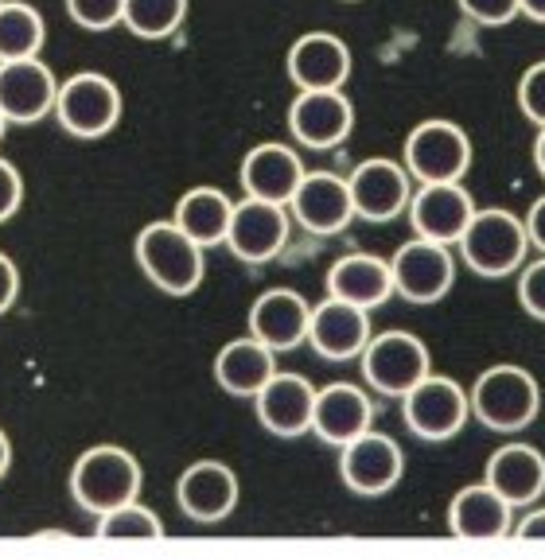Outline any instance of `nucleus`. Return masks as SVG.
Listing matches in <instances>:
<instances>
[{"mask_svg": "<svg viewBox=\"0 0 545 560\" xmlns=\"http://www.w3.org/2000/svg\"><path fill=\"white\" fill-rule=\"evenodd\" d=\"M137 269L164 296H192L207 277V249L172 219L149 222L132 242Z\"/></svg>", "mask_w": 545, "mask_h": 560, "instance_id": "1", "label": "nucleus"}, {"mask_svg": "<svg viewBox=\"0 0 545 560\" xmlns=\"http://www.w3.org/2000/svg\"><path fill=\"white\" fill-rule=\"evenodd\" d=\"M71 499L90 517H102L109 510L137 502L144 490L141 459L117 444H94L74 459L71 467Z\"/></svg>", "mask_w": 545, "mask_h": 560, "instance_id": "2", "label": "nucleus"}, {"mask_svg": "<svg viewBox=\"0 0 545 560\" xmlns=\"http://www.w3.org/2000/svg\"><path fill=\"white\" fill-rule=\"evenodd\" d=\"M472 417L499 436H519L542 412V385L526 366L495 362L472 382Z\"/></svg>", "mask_w": 545, "mask_h": 560, "instance_id": "3", "label": "nucleus"}, {"mask_svg": "<svg viewBox=\"0 0 545 560\" xmlns=\"http://www.w3.org/2000/svg\"><path fill=\"white\" fill-rule=\"evenodd\" d=\"M456 249L467 261V269L479 272V277L487 280L514 277L530 261L526 222H522V214H514L507 207H479L475 219L467 222Z\"/></svg>", "mask_w": 545, "mask_h": 560, "instance_id": "4", "label": "nucleus"}, {"mask_svg": "<svg viewBox=\"0 0 545 560\" xmlns=\"http://www.w3.org/2000/svg\"><path fill=\"white\" fill-rule=\"evenodd\" d=\"M402 164L409 167L414 184H464L472 172V137L449 117H429L409 129Z\"/></svg>", "mask_w": 545, "mask_h": 560, "instance_id": "5", "label": "nucleus"}, {"mask_svg": "<svg viewBox=\"0 0 545 560\" xmlns=\"http://www.w3.org/2000/svg\"><path fill=\"white\" fill-rule=\"evenodd\" d=\"M121 90L109 74L97 70H79L67 82H59V102H55V121L62 132H71L79 140L109 137L121 121Z\"/></svg>", "mask_w": 545, "mask_h": 560, "instance_id": "6", "label": "nucleus"}, {"mask_svg": "<svg viewBox=\"0 0 545 560\" xmlns=\"http://www.w3.org/2000/svg\"><path fill=\"white\" fill-rule=\"evenodd\" d=\"M405 429L425 444H444L460 436L472 420V394L449 374H429L402 397Z\"/></svg>", "mask_w": 545, "mask_h": 560, "instance_id": "7", "label": "nucleus"}, {"mask_svg": "<svg viewBox=\"0 0 545 560\" xmlns=\"http://www.w3.org/2000/svg\"><path fill=\"white\" fill-rule=\"evenodd\" d=\"M359 366L367 389L402 401L417 382L432 374V354L414 331H382L367 342Z\"/></svg>", "mask_w": 545, "mask_h": 560, "instance_id": "8", "label": "nucleus"}, {"mask_svg": "<svg viewBox=\"0 0 545 560\" xmlns=\"http://www.w3.org/2000/svg\"><path fill=\"white\" fill-rule=\"evenodd\" d=\"M390 272L394 296H402L405 304H440L456 284V249L414 234L390 257Z\"/></svg>", "mask_w": 545, "mask_h": 560, "instance_id": "9", "label": "nucleus"}, {"mask_svg": "<svg viewBox=\"0 0 545 560\" xmlns=\"http://www.w3.org/2000/svg\"><path fill=\"white\" fill-rule=\"evenodd\" d=\"M292 234V214L281 202L265 199H242L234 202V219L227 230V249L246 265H269L272 257H281Z\"/></svg>", "mask_w": 545, "mask_h": 560, "instance_id": "10", "label": "nucleus"}, {"mask_svg": "<svg viewBox=\"0 0 545 560\" xmlns=\"http://www.w3.org/2000/svg\"><path fill=\"white\" fill-rule=\"evenodd\" d=\"M347 184H351L355 214H359L362 222L402 219L417 191L409 167L390 156H370V160H362V164H355V172L347 175Z\"/></svg>", "mask_w": 545, "mask_h": 560, "instance_id": "11", "label": "nucleus"}, {"mask_svg": "<svg viewBox=\"0 0 545 560\" xmlns=\"http://www.w3.org/2000/svg\"><path fill=\"white\" fill-rule=\"evenodd\" d=\"M339 475H344L347 490L359 499H382L405 475L402 444L386 432H362L351 444L339 447Z\"/></svg>", "mask_w": 545, "mask_h": 560, "instance_id": "12", "label": "nucleus"}, {"mask_svg": "<svg viewBox=\"0 0 545 560\" xmlns=\"http://www.w3.org/2000/svg\"><path fill=\"white\" fill-rule=\"evenodd\" d=\"M355 129V105L344 90H297L289 105V132L300 149H339Z\"/></svg>", "mask_w": 545, "mask_h": 560, "instance_id": "13", "label": "nucleus"}, {"mask_svg": "<svg viewBox=\"0 0 545 560\" xmlns=\"http://www.w3.org/2000/svg\"><path fill=\"white\" fill-rule=\"evenodd\" d=\"M289 214L300 230H309L312 237H335L344 234L359 214L351 202V184L347 175L335 172H309L300 179L297 195L289 199Z\"/></svg>", "mask_w": 545, "mask_h": 560, "instance_id": "14", "label": "nucleus"}, {"mask_svg": "<svg viewBox=\"0 0 545 560\" xmlns=\"http://www.w3.org/2000/svg\"><path fill=\"white\" fill-rule=\"evenodd\" d=\"M242 482H237L234 467L222 459H195L184 467L176 482V506L187 522L195 525H214L227 522L237 506Z\"/></svg>", "mask_w": 545, "mask_h": 560, "instance_id": "15", "label": "nucleus"}, {"mask_svg": "<svg viewBox=\"0 0 545 560\" xmlns=\"http://www.w3.org/2000/svg\"><path fill=\"white\" fill-rule=\"evenodd\" d=\"M55 102H59V79L39 55L0 62V109L9 125H36L55 117Z\"/></svg>", "mask_w": 545, "mask_h": 560, "instance_id": "16", "label": "nucleus"}, {"mask_svg": "<svg viewBox=\"0 0 545 560\" xmlns=\"http://www.w3.org/2000/svg\"><path fill=\"white\" fill-rule=\"evenodd\" d=\"M475 199L464 184H417L414 199H409V226L417 237L452 245L456 249L464 237L467 222L475 219Z\"/></svg>", "mask_w": 545, "mask_h": 560, "instance_id": "17", "label": "nucleus"}, {"mask_svg": "<svg viewBox=\"0 0 545 560\" xmlns=\"http://www.w3.org/2000/svg\"><path fill=\"white\" fill-rule=\"evenodd\" d=\"M257 424L277 440H297L312 432V412H316V385L300 374H277L257 389L254 397Z\"/></svg>", "mask_w": 545, "mask_h": 560, "instance_id": "18", "label": "nucleus"}, {"mask_svg": "<svg viewBox=\"0 0 545 560\" xmlns=\"http://www.w3.org/2000/svg\"><path fill=\"white\" fill-rule=\"evenodd\" d=\"M374 339L370 312L359 304H347L339 296H324V304L312 307L309 342L320 359L327 362H355L362 359L367 342Z\"/></svg>", "mask_w": 545, "mask_h": 560, "instance_id": "19", "label": "nucleus"}, {"mask_svg": "<svg viewBox=\"0 0 545 560\" xmlns=\"http://www.w3.org/2000/svg\"><path fill=\"white\" fill-rule=\"evenodd\" d=\"M304 175H309V167H304L300 152L292 149V144H281V140L254 144V149L242 156V167H237L242 191H246L250 199L281 202V207H289V199L297 195Z\"/></svg>", "mask_w": 545, "mask_h": 560, "instance_id": "20", "label": "nucleus"}, {"mask_svg": "<svg viewBox=\"0 0 545 560\" xmlns=\"http://www.w3.org/2000/svg\"><path fill=\"white\" fill-rule=\"evenodd\" d=\"M285 70L297 90H344L351 79V47L332 32H309L289 47Z\"/></svg>", "mask_w": 545, "mask_h": 560, "instance_id": "21", "label": "nucleus"}, {"mask_svg": "<svg viewBox=\"0 0 545 560\" xmlns=\"http://www.w3.org/2000/svg\"><path fill=\"white\" fill-rule=\"evenodd\" d=\"M484 479L499 490L514 510H526L545 499V452L526 440H507L491 452Z\"/></svg>", "mask_w": 545, "mask_h": 560, "instance_id": "22", "label": "nucleus"}, {"mask_svg": "<svg viewBox=\"0 0 545 560\" xmlns=\"http://www.w3.org/2000/svg\"><path fill=\"white\" fill-rule=\"evenodd\" d=\"M374 429V401L362 385L355 382H332L316 389V412H312V436L324 444L344 447L355 436Z\"/></svg>", "mask_w": 545, "mask_h": 560, "instance_id": "23", "label": "nucleus"}, {"mask_svg": "<svg viewBox=\"0 0 545 560\" xmlns=\"http://www.w3.org/2000/svg\"><path fill=\"white\" fill-rule=\"evenodd\" d=\"M312 304L297 289H269L250 304V335L269 350H292L309 342Z\"/></svg>", "mask_w": 545, "mask_h": 560, "instance_id": "24", "label": "nucleus"}, {"mask_svg": "<svg viewBox=\"0 0 545 560\" xmlns=\"http://www.w3.org/2000/svg\"><path fill=\"white\" fill-rule=\"evenodd\" d=\"M449 529L467 541H495L514 534V506L487 479L467 482L449 502Z\"/></svg>", "mask_w": 545, "mask_h": 560, "instance_id": "25", "label": "nucleus"}, {"mask_svg": "<svg viewBox=\"0 0 545 560\" xmlns=\"http://www.w3.org/2000/svg\"><path fill=\"white\" fill-rule=\"evenodd\" d=\"M272 374H277V350H269L262 339H254V335L230 339L227 347L214 354V382H219V389L230 397H250V401H254L257 389H262Z\"/></svg>", "mask_w": 545, "mask_h": 560, "instance_id": "26", "label": "nucleus"}, {"mask_svg": "<svg viewBox=\"0 0 545 560\" xmlns=\"http://www.w3.org/2000/svg\"><path fill=\"white\" fill-rule=\"evenodd\" d=\"M327 296H339L347 304H359L367 312L382 307L394 296V272L386 257L347 254L327 269Z\"/></svg>", "mask_w": 545, "mask_h": 560, "instance_id": "27", "label": "nucleus"}, {"mask_svg": "<svg viewBox=\"0 0 545 560\" xmlns=\"http://www.w3.org/2000/svg\"><path fill=\"white\" fill-rule=\"evenodd\" d=\"M230 219H234V199H230L222 187H211V184L184 191L176 202V210H172V222H176L184 234H192L202 249L227 245Z\"/></svg>", "mask_w": 545, "mask_h": 560, "instance_id": "28", "label": "nucleus"}, {"mask_svg": "<svg viewBox=\"0 0 545 560\" xmlns=\"http://www.w3.org/2000/svg\"><path fill=\"white\" fill-rule=\"evenodd\" d=\"M47 24L24 0H0V62L32 59L44 51Z\"/></svg>", "mask_w": 545, "mask_h": 560, "instance_id": "29", "label": "nucleus"}, {"mask_svg": "<svg viewBox=\"0 0 545 560\" xmlns=\"http://www.w3.org/2000/svg\"><path fill=\"white\" fill-rule=\"evenodd\" d=\"M187 20V0H125V20L137 39H167Z\"/></svg>", "mask_w": 545, "mask_h": 560, "instance_id": "30", "label": "nucleus"}, {"mask_svg": "<svg viewBox=\"0 0 545 560\" xmlns=\"http://www.w3.org/2000/svg\"><path fill=\"white\" fill-rule=\"evenodd\" d=\"M94 522H97V534L117 537V541H141V537L144 541H156V537H164V522L141 499L125 502V506L109 510V514L94 517Z\"/></svg>", "mask_w": 545, "mask_h": 560, "instance_id": "31", "label": "nucleus"}, {"mask_svg": "<svg viewBox=\"0 0 545 560\" xmlns=\"http://www.w3.org/2000/svg\"><path fill=\"white\" fill-rule=\"evenodd\" d=\"M67 16L86 32H109L125 20V0H62Z\"/></svg>", "mask_w": 545, "mask_h": 560, "instance_id": "32", "label": "nucleus"}, {"mask_svg": "<svg viewBox=\"0 0 545 560\" xmlns=\"http://www.w3.org/2000/svg\"><path fill=\"white\" fill-rule=\"evenodd\" d=\"M514 284H519L522 312H526L530 319H537V324H545V254H537L534 261L522 265Z\"/></svg>", "mask_w": 545, "mask_h": 560, "instance_id": "33", "label": "nucleus"}, {"mask_svg": "<svg viewBox=\"0 0 545 560\" xmlns=\"http://www.w3.org/2000/svg\"><path fill=\"white\" fill-rule=\"evenodd\" d=\"M519 109H522V117H526L530 125H537V129L545 125V59L522 70V79H519Z\"/></svg>", "mask_w": 545, "mask_h": 560, "instance_id": "34", "label": "nucleus"}, {"mask_svg": "<svg viewBox=\"0 0 545 560\" xmlns=\"http://www.w3.org/2000/svg\"><path fill=\"white\" fill-rule=\"evenodd\" d=\"M460 12L467 20H475L479 27H502L510 20H519V0H456Z\"/></svg>", "mask_w": 545, "mask_h": 560, "instance_id": "35", "label": "nucleus"}, {"mask_svg": "<svg viewBox=\"0 0 545 560\" xmlns=\"http://www.w3.org/2000/svg\"><path fill=\"white\" fill-rule=\"evenodd\" d=\"M20 207H24V175L12 160L0 156V222L16 219Z\"/></svg>", "mask_w": 545, "mask_h": 560, "instance_id": "36", "label": "nucleus"}, {"mask_svg": "<svg viewBox=\"0 0 545 560\" xmlns=\"http://www.w3.org/2000/svg\"><path fill=\"white\" fill-rule=\"evenodd\" d=\"M16 300H20V269L9 254H0V315L12 312Z\"/></svg>", "mask_w": 545, "mask_h": 560, "instance_id": "37", "label": "nucleus"}, {"mask_svg": "<svg viewBox=\"0 0 545 560\" xmlns=\"http://www.w3.org/2000/svg\"><path fill=\"white\" fill-rule=\"evenodd\" d=\"M514 537H522V541H545V506L542 502L526 506V514L514 522Z\"/></svg>", "mask_w": 545, "mask_h": 560, "instance_id": "38", "label": "nucleus"}, {"mask_svg": "<svg viewBox=\"0 0 545 560\" xmlns=\"http://www.w3.org/2000/svg\"><path fill=\"white\" fill-rule=\"evenodd\" d=\"M522 222H526L530 249H537V254H545V195H537V199L530 202V210H526V214H522Z\"/></svg>", "mask_w": 545, "mask_h": 560, "instance_id": "39", "label": "nucleus"}, {"mask_svg": "<svg viewBox=\"0 0 545 560\" xmlns=\"http://www.w3.org/2000/svg\"><path fill=\"white\" fill-rule=\"evenodd\" d=\"M519 12L534 24H545V0H519Z\"/></svg>", "mask_w": 545, "mask_h": 560, "instance_id": "40", "label": "nucleus"}, {"mask_svg": "<svg viewBox=\"0 0 545 560\" xmlns=\"http://www.w3.org/2000/svg\"><path fill=\"white\" fill-rule=\"evenodd\" d=\"M534 167H537V175L545 179V125L537 129V137H534Z\"/></svg>", "mask_w": 545, "mask_h": 560, "instance_id": "41", "label": "nucleus"}, {"mask_svg": "<svg viewBox=\"0 0 545 560\" xmlns=\"http://www.w3.org/2000/svg\"><path fill=\"white\" fill-rule=\"evenodd\" d=\"M9 467H12V440L4 436V429H0V479L9 475Z\"/></svg>", "mask_w": 545, "mask_h": 560, "instance_id": "42", "label": "nucleus"}, {"mask_svg": "<svg viewBox=\"0 0 545 560\" xmlns=\"http://www.w3.org/2000/svg\"><path fill=\"white\" fill-rule=\"evenodd\" d=\"M4 132H9V117H4V109H0V140H4Z\"/></svg>", "mask_w": 545, "mask_h": 560, "instance_id": "43", "label": "nucleus"}]
</instances>
